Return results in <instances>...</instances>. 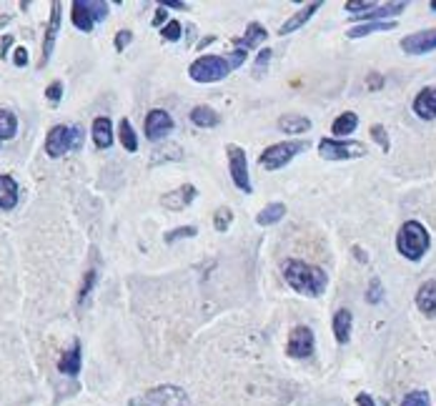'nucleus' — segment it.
Instances as JSON below:
<instances>
[{
  "label": "nucleus",
  "instance_id": "1",
  "mask_svg": "<svg viewBox=\"0 0 436 406\" xmlns=\"http://www.w3.org/2000/svg\"><path fill=\"white\" fill-rule=\"evenodd\" d=\"M283 279L293 291L304 294V296H321L326 284H329V276L324 274V269L306 264V261H286Z\"/></svg>",
  "mask_w": 436,
  "mask_h": 406
},
{
  "label": "nucleus",
  "instance_id": "2",
  "mask_svg": "<svg viewBox=\"0 0 436 406\" xmlns=\"http://www.w3.org/2000/svg\"><path fill=\"white\" fill-rule=\"evenodd\" d=\"M396 248L408 261H421L429 251V231L419 221H406L396 236Z\"/></svg>",
  "mask_w": 436,
  "mask_h": 406
},
{
  "label": "nucleus",
  "instance_id": "3",
  "mask_svg": "<svg viewBox=\"0 0 436 406\" xmlns=\"http://www.w3.org/2000/svg\"><path fill=\"white\" fill-rule=\"evenodd\" d=\"M83 146V133L76 126H53L45 138V153L50 158H61V156L71 153V151H81Z\"/></svg>",
  "mask_w": 436,
  "mask_h": 406
},
{
  "label": "nucleus",
  "instance_id": "4",
  "mask_svg": "<svg viewBox=\"0 0 436 406\" xmlns=\"http://www.w3.org/2000/svg\"><path fill=\"white\" fill-rule=\"evenodd\" d=\"M309 149V141H283V143H273L264 153L259 156V166L266 170H278L286 163H291L298 153H304Z\"/></svg>",
  "mask_w": 436,
  "mask_h": 406
},
{
  "label": "nucleus",
  "instance_id": "5",
  "mask_svg": "<svg viewBox=\"0 0 436 406\" xmlns=\"http://www.w3.org/2000/svg\"><path fill=\"white\" fill-rule=\"evenodd\" d=\"M228 73H231V68H228L226 58H221V55H201V58H196V61L191 63V68H188V76L194 78L196 83L223 81Z\"/></svg>",
  "mask_w": 436,
  "mask_h": 406
},
{
  "label": "nucleus",
  "instance_id": "6",
  "mask_svg": "<svg viewBox=\"0 0 436 406\" xmlns=\"http://www.w3.org/2000/svg\"><path fill=\"white\" fill-rule=\"evenodd\" d=\"M319 153L326 161H351V158H364L366 146L359 141H334V138H324L319 143Z\"/></svg>",
  "mask_w": 436,
  "mask_h": 406
},
{
  "label": "nucleus",
  "instance_id": "7",
  "mask_svg": "<svg viewBox=\"0 0 436 406\" xmlns=\"http://www.w3.org/2000/svg\"><path fill=\"white\" fill-rule=\"evenodd\" d=\"M226 156H228V170H231V178L236 183L238 191L251 193V178H249V158H246V151L241 146H226Z\"/></svg>",
  "mask_w": 436,
  "mask_h": 406
},
{
  "label": "nucleus",
  "instance_id": "8",
  "mask_svg": "<svg viewBox=\"0 0 436 406\" xmlns=\"http://www.w3.org/2000/svg\"><path fill=\"white\" fill-rule=\"evenodd\" d=\"M141 406H191V401H188V394L183 389L166 384L146 391L143 399H141Z\"/></svg>",
  "mask_w": 436,
  "mask_h": 406
},
{
  "label": "nucleus",
  "instance_id": "9",
  "mask_svg": "<svg viewBox=\"0 0 436 406\" xmlns=\"http://www.w3.org/2000/svg\"><path fill=\"white\" fill-rule=\"evenodd\" d=\"M316 349V339H314V331L309 326H296L288 336V344H286V354L291 359H309Z\"/></svg>",
  "mask_w": 436,
  "mask_h": 406
},
{
  "label": "nucleus",
  "instance_id": "10",
  "mask_svg": "<svg viewBox=\"0 0 436 406\" xmlns=\"http://www.w3.org/2000/svg\"><path fill=\"white\" fill-rule=\"evenodd\" d=\"M401 50L408 55H421V53H431L436 50V28L431 30H421V33H411L406 38H401Z\"/></svg>",
  "mask_w": 436,
  "mask_h": 406
},
{
  "label": "nucleus",
  "instance_id": "11",
  "mask_svg": "<svg viewBox=\"0 0 436 406\" xmlns=\"http://www.w3.org/2000/svg\"><path fill=\"white\" fill-rule=\"evenodd\" d=\"M171 131H173V118L168 110L153 108L146 115V138L148 141H160V138Z\"/></svg>",
  "mask_w": 436,
  "mask_h": 406
},
{
  "label": "nucleus",
  "instance_id": "12",
  "mask_svg": "<svg viewBox=\"0 0 436 406\" xmlns=\"http://www.w3.org/2000/svg\"><path fill=\"white\" fill-rule=\"evenodd\" d=\"M58 30H61V3H53V6H50V23H48V28H45L43 55H40L38 68L48 66L50 55H53V45H56V38H58Z\"/></svg>",
  "mask_w": 436,
  "mask_h": 406
},
{
  "label": "nucleus",
  "instance_id": "13",
  "mask_svg": "<svg viewBox=\"0 0 436 406\" xmlns=\"http://www.w3.org/2000/svg\"><path fill=\"white\" fill-rule=\"evenodd\" d=\"M414 113L421 121H434L436 118V86H426L414 98Z\"/></svg>",
  "mask_w": 436,
  "mask_h": 406
},
{
  "label": "nucleus",
  "instance_id": "14",
  "mask_svg": "<svg viewBox=\"0 0 436 406\" xmlns=\"http://www.w3.org/2000/svg\"><path fill=\"white\" fill-rule=\"evenodd\" d=\"M196 198V186H191V183H186V186L176 188V191L166 193V196L160 198V203L166 206V209L171 211H183L186 206H191Z\"/></svg>",
  "mask_w": 436,
  "mask_h": 406
},
{
  "label": "nucleus",
  "instance_id": "15",
  "mask_svg": "<svg viewBox=\"0 0 436 406\" xmlns=\"http://www.w3.org/2000/svg\"><path fill=\"white\" fill-rule=\"evenodd\" d=\"M319 8H321L319 0H316V3H309L306 8H301V11H298L296 16H291L286 23H283L281 28H278V35H288V33H293V30H298L301 25H306V23H309L311 18H314V13L319 11Z\"/></svg>",
  "mask_w": 436,
  "mask_h": 406
},
{
  "label": "nucleus",
  "instance_id": "16",
  "mask_svg": "<svg viewBox=\"0 0 436 406\" xmlns=\"http://www.w3.org/2000/svg\"><path fill=\"white\" fill-rule=\"evenodd\" d=\"M416 306L426 316H436V281H426L416 291Z\"/></svg>",
  "mask_w": 436,
  "mask_h": 406
},
{
  "label": "nucleus",
  "instance_id": "17",
  "mask_svg": "<svg viewBox=\"0 0 436 406\" xmlns=\"http://www.w3.org/2000/svg\"><path fill=\"white\" fill-rule=\"evenodd\" d=\"M93 141L100 151L113 146V123L108 115H98L93 121Z\"/></svg>",
  "mask_w": 436,
  "mask_h": 406
},
{
  "label": "nucleus",
  "instance_id": "18",
  "mask_svg": "<svg viewBox=\"0 0 436 406\" xmlns=\"http://www.w3.org/2000/svg\"><path fill=\"white\" fill-rule=\"evenodd\" d=\"M266 28L261 25V23H251L249 28H246V35H241V38H236L233 43H236V50H251V48H256V45H261L266 40Z\"/></svg>",
  "mask_w": 436,
  "mask_h": 406
},
{
  "label": "nucleus",
  "instance_id": "19",
  "mask_svg": "<svg viewBox=\"0 0 436 406\" xmlns=\"http://www.w3.org/2000/svg\"><path fill=\"white\" fill-rule=\"evenodd\" d=\"M58 371L66 376H78L81 373V341H73V346L58 361Z\"/></svg>",
  "mask_w": 436,
  "mask_h": 406
},
{
  "label": "nucleus",
  "instance_id": "20",
  "mask_svg": "<svg viewBox=\"0 0 436 406\" xmlns=\"http://www.w3.org/2000/svg\"><path fill=\"white\" fill-rule=\"evenodd\" d=\"M351 326H353V313L348 308H338L334 313V336H336L338 344H346L348 336H351Z\"/></svg>",
  "mask_w": 436,
  "mask_h": 406
},
{
  "label": "nucleus",
  "instance_id": "21",
  "mask_svg": "<svg viewBox=\"0 0 436 406\" xmlns=\"http://www.w3.org/2000/svg\"><path fill=\"white\" fill-rule=\"evenodd\" d=\"M18 206V183L11 176H0V211H11Z\"/></svg>",
  "mask_w": 436,
  "mask_h": 406
},
{
  "label": "nucleus",
  "instance_id": "22",
  "mask_svg": "<svg viewBox=\"0 0 436 406\" xmlns=\"http://www.w3.org/2000/svg\"><path fill=\"white\" fill-rule=\"evenodd\" d=\"M396 28V21H376V23H361V25H353L348 30V38H364V35H371V33H387V30H394Z\"/></svg>",
  "mask_w": 436,
  "mask_h": 406
},
{
  "label": "nucleus",
  "instance_id": "23",
  "mask_svg": "<svg viewBox=\"0 0 436 406\" xmlns=\"http://www.w3.org/2000/svg\"><path fill=\"white\" fill-rule=\"evenodd\" d=\"M191 121L196 123L199 128H213V126H218V113H216L211 105H196L194 110H191Z\"/></svg>",
  "mask_w": 436,
  "mask_h": 406
},
{
  "label": "nucleus",
  "instance_id": "24",
  "mask_svg": "<svg viewBox=\"0 0 436 406\" xmlns=\"http://www.w3.org/2000/svg\"><path fill=\"white\" fill-rule=\"evenodd\" d=\"M401 11H406V3H387V6L374 8V11L366 13V16H361V18H364V23H376V21H387V18H391V16H399Z\"/></svg>",
  "mask_w": 436,
  "mask_h": 406
},
{
  "label": "nucleus",
  "instance_id": "25",
  "mask_svg": "<svg viewBox=\"0 0 436 406\" xmlns=\"http://www.w3.org/2000/svg\"><path fill=\"white\" fill-rule=\"evenodd\" d=\"M356 126H359V115L351 113V110H346V113H341L336 121H334L331 133H336L338 138H346L348 133L356 131Z\"/></svg>",
  "mask_w": 436,
  "mask_h": 406
},
{
  "label": "nucleus",
  "instance_id": "26",
  "mask_svg": "<svg viewBox=\"0 0 436 406\" xmlns=\"http://www.w3.org/2000/svg\"><path fill=\"white\" fill-rule=\"evenodd\" d=\"M71 21H73V25L78 28V30H83V33H90V30H93V18L88 16V11H86L83 8V3H81V0H76V3H73L71 6Z\"/></svg>",
  "mask_w": 436,
  "mask_h": 406
},
{
  "label": "nucleus",
  "instance_id": "27",
  "mask_svg": "<svg viewBox=\"0 0 436 406\" xmlns=\"http://www.w3.org/2000/svg\"><path fill=\"white\" fill-rule=\"evenodd\" d=\"M278 128L283 133H306L311 128V121L306 115H283L278 118Z\"/></svg>",
  "mask_w": 436,
  "mask_h": 406
},
{
  "label": "nucleus",
  "instance_id": "28",
  "mask_svg": "<svg viewBox=\"0 0 436 406\" xmlns=\"http://www.w3.org/2000/svg\"><path fill=\"white\" fill-rule=\"evenodd\" d=\"M286 216V206L283 203H269L259 216H256V224L259 226H273Z\"/></svg>",
  "mask_w": 436,
  "mask_h": 406
},
{
  "label": "nucleus",
  "instance_id": "29",
  "mask_svg": "<svg viewBox=\"0 0 436 406\" xmlns=\"http://www.w3.org/2000/svg\"><path fill=\"white\" fill-rule=\"evenodd\" d=\"M18 133V118L11 110L0 108V141H11Z\"/></svg>",
  "mask_w": 436,
  "mask_h": 406
},
{
  "label": "nucleus",
  "instance_id": "30",
  "mask_svg": "<svg viewBox=\"0 0 436 406\" xmlns=\"http://www.w3.org/2000/svg\"><path fill=\"white\" fill-rule=\"evenodd\" d=\"M118 133H121L123 149H126L128 153H136V151H139V136H136V131H133L131 121H126V118H123L121 126H118Z\"/></svg>",
  "mask_w": 436,
  "mask_h": 406
},
{
  "label": "nucleus",
  "instance_id": "31",
  "mask_svg": "<svg viewBox=\"0 0 436 406\" xmlns=\"http://www.w3.org/2000/svg\"><path fill=\"white\" fill-rule=\"evenodd\" d=\"M81 3L88 11V16L93 18V23H100L108 18V3H100V0H81Z\"/></svg>",
  "mask_w": 436,
  "mask_h": 406
},
{
  "label": "nucleus",
  "instance_id": "32",
  "mask_svg": "<svg viewBox=\"0 0 436 406\" xmlns=\"http://www.w3.org/2000/svg\"><path fill=\"white\" fill-rule=\"evenodd\" d=\"M233 224V214L231 209H226V206H221V209L213 214V228L218 231V233H226L228 228H231Z\"/></svg>",
  "mask_w": 436,
  "mask_h": 406
},
{
  "label": "nucleus",
  "instance_id": "33",
  "mask_svg": "<svg viewBox=\"0 0 436 406\" xmlns=\"http://www.w3.org/2000/svg\"><path fill=\"white\" fill-rule=\"evenodd\" d=\"M196 233H199V228H196V226H178V228L168 231L166 236H163V241H166V243H176L178 238H194Z\"/></svg>",
  "mask_w": 436,
  "mask_h": 406
},
{
  "label": "nucleus",
  "instance_id": "34",
  "mask_svg": "<svg viewBox=\"0 0 436 406\" xmlns=\"http://www.w3.org/2000/svg\"><path fill=\"white\" fill-rule=\"evenodd\" d=\"M181 33H183V28L178 21H171L168 25L160 28V38L168 40V43H176V40H181Z\"/></svg>",
  "mask_w": 436,
  "mask_h": 406
},
{
  "label": "nucleus",
  "instance_id": "35",
  "mask_svg": "<svg viewBox=\"0 0 436 406\" xmlns=\"http://www.w3.org/2000/svg\"><path fill=\"white\" fill-rule=\"evenodd\" d=\"M401 406H429V394L426 391H411L401 401Z\"/></svg>",
  "mask_w": 436,
  "mask_h": 406
},
{
  "label": "nucleus",
  "instance_id": "36",
  "mask_svg": "<svg viewBox=\"0 0 436 406\" xmlns=\"http://www.w3.org/2000/svg\"><path fill=\"white\" fill-rule=\"evenodd\" d=\"M269 63H271V50L264 48V50L259 53V58H256V63H254V78L264 76V71L269 68Z\"/></svg>",
  "mask_w": 436,
  "mask_h": 406
},
{
  "label": "nucleus",
  "instance_id": "37",
  "mask_svg": "<svg viewBox=\"0 0 436 406\" xmlns=\"http://www.w3.org/2000/svg\"><path fill=\"white\" fill-rule=\"evenodd\" d=\"M371 136H374V141L379 143V149L381 151H389V136H387V128L384 126H371Z\"/></svg>",
  "mask_w": 436,
  "mask_h": 406
},
{
  "label": "nucleus",
  "instance_id": "38",
  "mask_svg": "<svg viewBox=\"0 0 436 406\" xmlns=\"http://www.w3.org/2000/svg\"><path fill=\"white\" fill-rule=\"evenodd\" d=\"M95 279H98V274H95L93 269L86 274V281H83V286H81V303L86 301V298L90 296V291H93V284H95Z\"/></svg>",
  "mask_w": 436,
  "mask_h": 406
},
{
  "label": "nucleus",
  "instance_id": "39",
  "mask_svg": "<svg viewBox=\"0 0 436 406\" xmlns=\"http://www.w3.org/2000/svg\"><path fill=\"white\" fill-rule=\"evenodd\" d=\"M243 61H246V53H243V50H231V53H226V63H228V68H231V71L241 68Z\"/></svg>",
  "mask_w": 436,
  "mask_h": 406
},
{
  "label": "nucleus",
  "instance_id": "40",
  "mask_svg": "<svg viewBox=\"0 0 436 406\" xmlns=\"http://www.w3.org/2000/svg\"><path fill=\"white\" fill-rule=\"evenodd\" d=\"M61 95H63V83L61 81L50 83L48 88H45V98H48L50 103H58V100H61Z\"/></svg>",
  "mask_w": 436,
  "mask_h": 406
},
{
  "label": "nucleus",
  "instance_id": "41",
  "mask_svg": "<svg viewBox=\"0 0 436 406\" xmlns=\"http://www.w3.org/2000/svg\"><path fill=\"white\" fill-rule=\"evenodd\" d=\"M131 40H133L131 30H118V33H116V50H118V53H123V50L131 45Z\"/></svg>",
  "mask_w": 436,
  "mask_h": 406
},
{
  "label": "nucleus",
  "instance_id": "42",
  "mask_svg": "<svg viewBox=\"0 0 436 406\" xmlns=\"http://www.w3.org/2000/svg\"><path fill=\"white\" fill-rule=\"evenodd\" d=\"M369 303H379L381 301V284L379 281H371V289H369V296H366Z\"/></svg>",
  "mask_w": 436,
  "mask_h": 406
},
{
  "label": "nucleus",
  "instance_id": "43",
  "mask_svg": "<svg viewBox=\"0 0 436 406\" xmlns=\"http://www.w3.org/2000/svg\"><path fill=\"white\" fill-rule=\"evenodd\" d=\"M13 63H16L18 68L25 66V63H28V50H25V48H16V55H13Z\"/></svg>",
  "mask_w": 436,
  "mask_h": 406
},
{
  "label": "nucleus",
  "instance_id": "44",
  "mask_svg": "<svg viewBox=\"0 0 436 406\" xmlns=\"http://www.w3.org/2000/svg\"><path fill=\"white\" fill-rule=\"evenodd\" d=\"M160 8H166V11H188L186 3H178V0H166V3H160Z\"/></svg>",
  "mask_w": 436,
  "mask_h": 406
},
{
  "label": "nucleus",
  "instance_id": "45",
  "mask_svg": "<svg viewBox=\"0 0 436 406\" xmlns=\"http://www.w3.org/2000/svg\"><path fill=\"white\" fill-rule=\"evenodd\" d=\"M11 45H13V35H6V38L0 40V58H6L8 50H11Z\"/></svg>",
  "mask_w": 436,
  "mask_h": 406
},
{
  "label": "nucleus",
  "instance_id": "46",
  "mask_svg": "<svg viewBox=\"0 0 436 406\" xmlns=\"http://www.w3.org/2000/svg\"><path fill=\"white\" fill-rule=\"evenodd\" d=\"M166 16H168V11L166 8H160L158 6V11H155V16H153V25L158 28V25H163V21H166Z\"/></svg>",
  "mask_w": 436,
  "mask_h": 406
},
{
  "label": "nucleus",
  "instance_id": "47",
  "mask_svg": "<svg viewBox=\"0 0 436 406\" xmlns=\"http://www.w3.org/2000/svg\"><path fill=\"white\" fill-rule=\"evenodd\" d=\"M356 404H359V406H376L374 399H371L369 394H359V396H356Z\"/></svg>",
  "mask_w": 436,
  "mask_h": 406
},
{
  "label": "nucleus",
  "instance_id": "48",
  "mask_svg": "<svg viewBox=\"0 0 436 406\" xmlns=\"http://www.w3.org/2000/svg\"><path fill=\"white\" fill-rule=\"evenodd\" d=\"M379 86H381V78L374 76V78H371V88H379Z\"/></svg>",
  "mask_w": 436,
  "mask_h": 406
},
{
  "label": "nucleus",
  "instance_id": "49",
  "mask_svg": "<svg viewBox=\"0 0 436 406\" xmlns=\"http://www.w3.org/2000/svg\"><path fill=\"white\" fill-rule=\"evenodd\" d=\"M431 11H436V0H434V3H431Z\"/></svg>",
  "mask_w": 436,
  "mask_h": 406
}]
</instances>
